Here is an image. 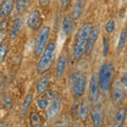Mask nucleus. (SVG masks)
I'll list each match as a JSON object with an SVG mask.
<instances>
[{
	"mask_svg": "<svg viewBox=\"0 0 127 127\" xmlns=\"http://www.w3.org/2000/svg\"><path fill=\"white\" fill-rule=\"evenodd\" d=\"M89 116L91 117L93 127H103L105 124V111L103 106L100 104H95L90 110Z\"/></svg>",
	"mask_w": 127,
	"mask_h": 127,
	"instance_id": "6e6552de",
	"label": "nucleus"
},
{
	"mask_svg": "<svg viewBox=\"0 0 127 127\" xmlns=\"http://www.w3.org/2000/svg\"><path fill=\"white\" fill-rule=\"evenodd\" d=\"M67 65H68V59H67L66 55L62 54L61 56L58 57L56 66H55V75H56L57 79H61L64 75H65Z\"/></svg>",
	"mask_w": 127,
	"mask_h": 127,
	"instance_id": "f8f14e48",
	"label": "nucleus"
},
{
	"mask_svg": "<svg viewBox=\"0 0 127 127\" xmlns=\"http://www.w3.org/2000/svg\"><path fill=\"white\" fill-rule=\"evenodd\" d=\"M72 0H61V7L62 10H68V7L71 5Z\"/></svg>",
	"mask_w": 127,
	"mask_h": 127,
	"instance_id": "2f4dec72",
	"label": "nucleus"
},
{
	"mask_svg": "<svg viewBox=\"0 0 127 127\" xmlns=\"http://www.w3.org/2000/svg\"><path fill=\"white\" fill-rule=\"evenodd\" d=\"M70 85H71V92L74 97H81L84 95L86 86H87V75L81 71H76L71 74L70 76Z\"/></svg>",
	"mask_w": 127,
	"mask_h": 127,
	"instance_id": "20e7f679",
	"label": "nucleus"
},
{
	"mask_svg": "<svg viewBox=\"0 0 127 127\" xmlns=\"http://www.w3.org/2000/svg\"><path fill=\"white\" fill-rule=\"evenodd\" d=\"M50 3H51V0H38V4L40 7H42V9L48 7L50 5Z\"/></svg>",
	"mask_w": 127,
	"mask_h": 127,
	"instance_id": "473e14b6",
	"label": "nucleus"
},
{
	"mask_svg": "<svg viewBox=\"0 0 127 127\" xmlns=\"http://www.w3.org/2000/svg\"><path fill=\"white\" fill-rule=\"evenodd\" d=\"M23 27V17L21 15H19L16 17V19L14 20L13 25H12L11 31H10V38L11 39H15L16 37L19 35V33L21 32Z\"/></svg>",
	"mask_w": 127,
	"mask_h": 127,
	"instance_id": "ddd939ff",
	"label": "nucleus"
},
{
	"mask_svg": "<svg viewBox=\"0 0 127 127\" xmlns=\"http://www.w3.org/2000/svg\"><path fill=\"white\" fill-rule=\"evenodd\" d=\"M2 93V81H1V74H0V96Z\"/></svg>",
	"mask_w": 127,
	"mask_h": 127,
	"instance_id": "f704fd0d",
	"label": "nucleus"
},
{
	"mask_svg": "<svg viewBox=\"0 0 127 127\" xmlns=\"http://www.w3.org/2000/svg\"><path fill=\"white\" fill-rule=\"evenodd\" d=\"M2 105L4 108L6 109H11L12 108V106H13V100L11 98V96H5V97H3V101H2Z\"/></svg>",
	"mask_w": 127,
	"mask_h": 127,
	"instance_id": "c85d7f7f",
	"label": "nucleus"
},
{
	"mask_svg": "<svg viewBox=\"0 0 127 127\" xmlns=\"http://www.w3.org/2000/svg\"><path fill=\"white\" fill-rule=\"evenodd\" d=\"M53 95L54 94L52 92H50V91H47L46 93H43L42 96L37 98V101H36L37 108H39L40 110H47L48 106H49V104H50L51 98L53 97Z\"/></svg>",
	"mask_w": 127,
	"mask_h": 127,
	"instance_id": "2eb2a0df",
	"label": "nucleus"
},
{
	"mask_svg": "<svg viewBox=\"0 0 127 127\" xmlns=\"http://www.w3.org/2000/svg\"><path fill=\"white\" fill-rule=\"evenodd\" d=\"M127 41V30L126 29H122L121 33L119 35V39H118V43H117V51L118 53H121L124 47L126 45Z\"/></svg>",
	"mask_w": 127,
	"mask_h": 127,
	"instance_id": "4be33fe9",
	"label": "nucleus"
},
{
	"mask_svg": "<svg viewBox=\"0 0 127 127\" xmlns=\"http://www.w3.org/2000/svg\"><path fill=\"white\" fill-rule=\"evenodd\" d=\"M50 32H51V29L48 26H43L38 30V33L34 41V48H33V52L35 56L39 57L41 55L42 51L45 50L48 40H49Z\"/></svg>",
	"mask_w": 127,
	"mask_h": 127,
	"instance_id": "39448f33",
	"label": "nucleus"
},
{
	"mask_svg": "<svg viewBox=\"0 0 127 127\" xmlns=\"http://www.w3.org/2000/svg\"><path fill=\"white\" fill-rule=\"evenodd\" d=\"M78 108H79V103L77 101L74 102L72 107H71V114H72V117H75L78 114Z\"/></svg>",
	"mask_w": 127,
	"mask_h": 127,
	"instance_id": "7c9ffc66",
	"label": "nucleus"
},
{
	"mask_svg": "<svg viewBox=\"0 0 127 127\" xmlns=\"http://www.w3.org/2000/svg\"><path fill=\"white\" fill-rule=\"evenodd\" d=\"M55 127H69V120L65 117L59 119V121L55 124Z\"/></svg>",
	"mask_w": 127,
	"mask_h": 127,
	"instance_id": "c756f323",
	"label": "nucleus"
},
{
	"mask_svg": "<svg viewBox=\"0 0 127 127\" xmlns=\"http://www.w3.org/2000/svg\"><path fill=\"white\" fill-rule=\"evenodd\" d=\"M72 26H73V19L71 17V15H66L62 21V31L66 36H68L70 32L72 31Z\"/></svg>",
	"mask_w": 127,
	"mask_h": 127,
	"instance_id": "aec40b11",
	"label": "nucleus"
},
{
	"mask_svg": "<svg viewBox=\"0 0 127 127\" xmlns=\"http://www.w3.org/2000/svg\"><path fill=\"white\" fill-rule=\"evenodd\" d=\"M55 50H56V46H55L54 41H50L47 43L45 50L42 51L41 55L39 56L36 66V72L38 74L43 75L51 69L55 57Z\"/></svg>",
	"mask_w": 127,
	"mask_h": 127,
	"instance_id": "f03ea898",
	"label": "nucleus"
},
{
	"mask_svg": "<svg viewBox=\"0 0 127 127\" xmlns=\"http://www.w3.org/2000/svg\"><path fill=\"white\" fill-rule=\"evenodd\" d=\"M85 9V0H76L73 4L72 12H71V17L73 20H76L82 16Z\"/></svg>",
	"mask_w": 127,
	"mask_h": 127,
	"instance_id": "dca6fc26",
	"label": "nucleus"
},
{
	"mask_svg": "<svg viewBox=\"0 0 127 127\" xmlns=\"http://www.w3.org/2000/svg\"><path fill=\"white\" fill-rule=\"evenodd\" d=\"M119 81L121 82V84L124 87H127V71L122 74V76H121V78L119 79Z\"/></svg>",
	"mask_w": 127,
	"mask_h": 127,
	"instance_id": "72a5a7b5",
	"label": "nucleus"
},
{
	"mask_svg": "<svg viewBox=\"0 0 127 127\" xmlns=\"http://www.w3.org/2000/svg\"><path fill=\"white\" fill-rule=\"evenodd\" d=\"M42 26V17L38 10H33L28 16L27 19V27L30 30L37 31Z\"/></svg>",
	"mask_w": 127,
	"mask_h": 127,
	"instance_id": "9d476101",
	"label": "nucleus"
},
{
	"mask_svg": "<svg viewBox=\"0 0 127 127\" xmlns=\"http://www.w3.org/2000/svg\"><path fill=\"white\" fill-rule=\"evenodd\" d=\"M90 109H89V104L88 101H82L79 103V108H78V118L82 122H86L87 119L89 117Z\"/></svg>",
	"mask_w": 127,
	"mask_h": 127,
	"instance_id": "6ab92c4d",
	"label": "nucleus"
},
{
	"mask_svg": "<svg viewBox=\"0 0 127 127\" xmlns=\"http://www.w3.org/2000/svg\"><path fill=\"white\" fill-rule=\"evenodd\" d=\"M114 75V66L111 62H105L100 66L97 73V83L100 89L104 92H108L112 85Z\"/></svg>",
	"mask_w": 127,
	"mask_h": 127,
	"instance_id": "7ed1b4c3",
	"label": "nucleus"
},
{
	"mask_svg": "<svg viewBox=\"0 0 127 127\" xmlns=\"http://www.w3.org/2000/svg\"><path fill=\"white\" fill-rule=\"evenodd\" d=\"M15 4L14 0H2V3L0 5V19H6V17L9 16Z\"/></svg>",
	"mask_w": 127,
	"mask_h": 127,
	"instance_id": "4468645a",
	"label": "nucleus"
},
{
	"mask_svg": "<svg viewBox=\"0 0 127 127\" xmlns=\"http://www.w3.org/2000/svg\"><path fill=\"white\" fill-rule=\"evenodd\" d=\"M62 105H63L62 96L59 94H54L53 97L51 98L50 104H49V106H48L47 110H46L47 120H49V121L55 120V119L58 117L59 112H61Z\"/></svg>",
	"mask_w": 127,
	"mask_h": 127,
	"instance_id": "0eeeda50",
	"label": "nucleus"
},
{
	"mask_svg": "<svg viewBox=\"0 0 127 127\" xmlns=\"http://www.w3.org/2000/svg\"><path fill=\"white\" fill-rule=\"evenodd\" d=\"M7 51H9V46L6 43H0V64L3 63V61L6 57Z\"/></svg>",
	"mask_w": 127,
	"mask_h": 127,
	"instance_id": "a878e982",
	"label": "nucleus"
},
{
	"mask_svg": "<svg viewBox=\"0 0 127 127\" xmlns=\"http://www.w3.org/2000/svg\"><path fill=\"white\" fill-rule=\"evenodd\" d=\"M31 2H32V0H16L15 6H16L17 13L19 15H22L28 10V7L30 6Z\"/></svg>",
	"mask_w": 127,
	"mask_h": 127,
	"instance_id": "b1692460",
	"label": "nucleus"
},
{
	"mask_svg": "<svg viewBox=\"0 0 127 127\" xmlns=\"http://www.w3.org/2000/svg\"><path fill=\"white\" fill-rule=\"evenodd\" d=\"M32 101H33V94L29 93L26 96L25 101H23L22 105H21V110H20L21 117H26V114L28 113V111H29V109H30V106L32 104Z\"/></svg>",
	"mask_w": 127,
	"mask_h": 127,
	"instance_id": "393cba45",
	"label": "nucleus"
},
{
	"mask_svg": "<svg viewBox=\"0 0 127 127\" xmlns=\"http://www.w3.org/2000/svg\"><path fill=\"white\" fill-rule=\"evenodd\" d=\"M109 51H110V43L106 36H103V56L104 57L108 56Z\"/></svg>",
	"mask_w": 127,
	"mask_h": 127,
	"instance_id": "cd10ccee",
	"label": "nucleus"
},
{
	"mask_svg": "<svg viewBox=\"0 0 127 127\" xmlns=\"http://www.w3.org/2000/svg\"><path fill=\"white\" fill-rule=\"evenodd\" d=\"M1 3H2V0H0V5H1Z\"/></svg>",
	"mask_w": 127,
	"mask_h": 127,
	"instance_id": "e433bc0d",
	"label": "nucleus"
},
{
	"mask_svg": "<svg viewBox=\"0 0 127 127\" xmlns=\"http://www.w3.org/2000/svg\"><path fill=\"white\" fill-rule=\"evenodd\" d=\"M0 127H9V125H7L6 123H4V122H1L0 123Z\"/></svg>",
	"mask_w": 127,
	"mask_h": 127,
	"instance_id": "c9c22d12",
	"label": "nucleus"
},
{
	"mask_svg": "<svg viewBox=\"0 0 127 127\" xmlns=\"http://www.w3.org/2000/svg\"><path fill=\"white\" fill-rule=\"evenodd\" d=\"M92 23L91 22H86L84 23L77 32L76 35V39H75L74 46H73V59L74 61H79L85 54V50H86V45H87V40H88L90 31L92 29Z\"/></svg>",
	"mask_w": 127,
	"mask_h": 127,
	"instance_id": "f257e3e1",
	"label": "nucleus"
},
{
	"mask_svg": "<svg viewBox=\"0 0 127 127\" xmlns=\"http://www.w3.org/2000/svg\"><path fill=\"white\" fill-rule=\"evenodd\" d=\"M114 30H116V21L111 18V19H109V20L106 22V25H105V32L107 34H111V33H113Z\"/></svg>",
	"mask_w": 127,
	"mask_h": 127,
	"instance_id": "bb28decb",
	"label": "nucleus"
},
{
	"mask_svg": "<svg viewBox=\"0 0 127 127\" xmlns=\"http://www.w3.org/2000/svg\"><path fill=\"white\" fill-rule=\"evenodd\" d=\"M127 117V109L125 107H120L116 113V118H114L113 127H122L124 125L125 120Z\"/></svg>",
	"mask_w": 127,
	"mask_h": 127,
	"instance_id": "f3484780",
	"label": "nucleus"
},
{
	"mask_svg": "<svg viewBox=\"0 0 127 127\" xmlns=\"http://www.w3.org/2000/svg\"><path fill=\"white\" fill-rule=\"evenodd\" d=\"M49 86H50V81H49V77L48 76H42L38 79L37 82V86H36V92L38 95H42L43 93H46L48 89H49Z\"/></svg>",
	"mask_w": 127,
	"mask_h": 127,
	"instance_id": "a211bd4d",
	"label": "nucleus"
},
{
	"mask_svg": "<svg viewBox=\"0 0 127 127\" xmlns=\"http://www.w3.org/2000/svg\"><path fill=\"white\" fill-rule=\"evenodd\" d=\"M100 98V86L97 83V75L92 74L89 79L88 87V101L91 104H96Z\"/></svg>",
	"mask_w": 127,
	"mask_h": 127,
	"instance_id": "1a4fd4ad",
	"label": "nucleus"
},
{
	"mask_svg": "<svg viewBox=\"0 0 127 127\" xmlns=\"http://www.w3.org/2000/svg\"><path fill=\"white\" fill-rule=\"evenodd\" d=\"M30 123L32 127H42L43 126V119L36 111L30 113Z\"/></svg>",
	"mask_w": 127,
	"mask_h": 127,
	"instance_id": "412c9836",
	"label": "nucleus"
},
{
	"mask_svg": "<svg viewBox=\"0 0 127 127\" xmlns=\"http://www.w3.org/2000/svg\"><path fill=\"white\" fill-rule=\"evenodd\" d=\"M98 35H100V26L95 25L92 26V29L90 31L88 40H87V45H86V50H85V54L87 56H89L92 53V51L95 47V43H96L97 39H98Z\"/></svg>",
	"mask_w": 127,
	"mask_h": 127,
	"instance_id": "9b49d317",
	"label": "nucleus"
},
{
	"mask_svg": "<svg viewBox=\"0 0 127 127\" xmlns=\"http://www.w3.org/2000/svg\"><path fill=\"white\" fill-rule=\"evenodd\" d=\"M110 95H111V101L114 106H121L125 101L126 97V91L125 87L121 84L120 81H116L112 83L110 87Z\"/></svg>",
	"mask_w": 127,
	"mask_h": 127,
	"instance_id": "423d86ee",
	"label": "nucleus"
},
{
	"mask_svg": "<svg viewBox=\"0 0 127 127\" xmlns=\"http://www.w3.org/2000/svg\"><path fill=\"white\" fill-rule=\"evenodd\" d=\"M9 25L10 22L6 19H2V21H0V43L4 41L9 35Z\"/></svg>",
	"mask_w": 127,
	"mask_h": 127,
	"instance_id": "5701e85b",
	"label": "nucleus"
}]
</instances>
